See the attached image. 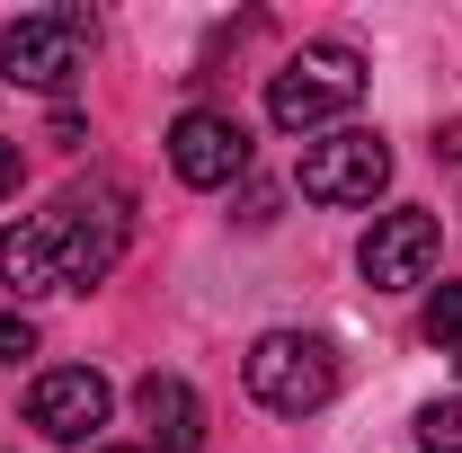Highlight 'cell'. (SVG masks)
Returning a JSON list of instances; mask_svg holds the SVG:
<instances>
[{
  "label": "cell",
  "mask_w": 462,
  "mask_h": 453,
  "mask_svg": "<svg viewBox=\"0 0 462 453\" xmlns=\"http://www.w3.org/2000/svg\"><path fill=\"white\" fill-rule=\"evenodd\" d=\"M116 258H125V187H71L0 240V276L18 284V302L89 293Z\"/></svg>",
  "instance_id": "obj_1"
},
{
  "label": "cell",
  "mask_w": 462,
  "mask_h": 453,
  "mask_svg": "<svg viewBox=\"0 0 462 453\" xmlns=\"http://www.w3.org/2000/svg\"><path fill=\"white\" fill-rule=\"evenodd\" d=\"M240 383L258 409H276V418H311V409H329L338 392V347L320 338V329H267V338L240 356Z\"/></svg>",
  "instance_id": "obj_2"
},
{
  "label": "cell",
  "mask_w": 462,
  "mask_h": 453,
  "mask_svg": "<svg viewBox=\"0 0 462 453\" xmlns=\"http://www.w3.org/2000/svg\"><path fill=\"white\" fill-rule=\"evenodd\" d=\"M356 98H365V62L346 54V45H302V54L267 80V116H276L285 134H320V125H338Z\"/></svg>",
  "instance_id": "obj_3"
},
{
  "label": "cell",
  "mask_w": 462,
  "mask_h": 453,
  "mask_svg": "<svg viewBox=\"0 0 462 453\" xmlns=\"http://www.w3.org/2000/svg\"><path fill=\"white\" fill-rule=\"evenodd\" d=\"M89 54V9H18L0 27V80L18 89H62Z\"/></svg>",
  "instance_id": "obj_4"
},
{
  "label": "cell",
  "mask_w": 462,
  "mask_h": 453,
  "mask_svg": "<svg viewBox=\"0 0 462 453\" xmlns=\"http://www.w3.org/2000/svg\"><path fill=\"white\" fill-rule=\"evenodd\" d=\"M302 196L311 205H374L383 187H392V143L374 134V125H338V134H320V143H302Z\"/></svg>",
  "instance_id": "obj_5"
},
{
  "label": "cell",
  "mask_w": 462,
  "mask_h": 453,
  "mask_svg": "<svg viewBox=\"0 0 462 453\" xmlns=\"http://www.w3.org/2000/svg\"><path fill=\"white\" fill-rule=\"evenodd\" d=\"M436 249H445V223H436L427 205H392V214H374L365 249H356V267H365L374 293H409V284H427Z\"/></svg>",
  "instance_id": "obj_6"
},
{
  "label": "cell",
  "mask_w": 462,
  "mask_h": 453,
  "mask_svg": "<svg viewBox=\"0 0 462 453\" xmlns=\"http://www.w3.org/2000/svg\"><path fill=\"white\" fill-rule=\"evenodd\" d=\"M107 374H89V365H54V374H36L27 383V427L36 436H54V445H89L98 427H107Z\"/></svg>",
  "instance_id": "obj_7"
},
{
  "label": "cell",
  "mask_w": 462,
  "mask_h": 453,
  "mask_svg": "<svg viewBox=\"0 0 462 453\" xmlns=\"http://www.w3.org/2000/svg\"><path fill=\"white\" fill-rule=\"evenodd\" d=\"M170 170L187 178V187H231V178L249 170V134H240V116L187 107L170 125Z\"/></svg>",
  "instance_id": "obj_8"
},
{
  "label": "cell",
  "mask_w": 462,
  "mask_h": 453,
  "mask_svg": "<svg viewBox=\"0 0 462 453\" xmlns=\"http://www.w3.org/2000/svg\"><path fill=\"white\" fill-rule=\"evenodd\" d=\"M134 409H143V427H152L161 453H205V400H196L187 374H143Z\"/></svg>",
  "instance_id": "obj_9"
},
{
  "label": "cell",
  "mask_w": 462,
  "mask_h": 453,
  "mask_svg": "<svg viewBox=\"0 0 462 453\" xmlns=\"http://www.w3.org/2000/svg\"><path fill=\"white\" fill-rule=\"evenodd\" d=\"M409 427H418V453H462V400H427Z\"/></svg>",
  "instance_id": "obj_10"
},
{
  "label": "cell",
  "mask_w": 462,
  "mask_h": 453,
  "mask_svg": "<svg viewBox=\"0 0 462 453\" xmlns=\"http://www.w3.org/2000/svg\"><path fill=\"white\" fill-rule=\"evenodd\" d=\"M427 347L462 356V284H436V302H427Z\"/></svg>",
  "instance_id": "obj_11"
},
{
  "label": "cell",
  "mask_w": 462,
  "mask_h": 453,
  "mask_svg": "<svg viewBox=\"0 0 462 453\" xmlns=\"http://www.w3.org/2000/svg\"><path fill=\"white\" fill-rule=\"evenodd\" d=\"M18 356H36V320L27 311H0V365H18Z\"/></svg>",
  "instance_id": "obj_12"
},
{
  "label": "cell",
  "mask_w": 462,
  "mask_h": 453,
  "mask_svg": "<svg viewBox=\"0 0 462 453\" xmlns=\"http://www.w3.org/2000/svg\"><path fill=\"white\" fill-rule=\"evenodd\" d=\"M0 196H18V143H0Z\"/></svg>",
  "instance_id": "obj_13"
},
{
  "label": "cell",
  "mask_w": 462,
  "mask_h": 453,
  "mask_svg": "<svg viewBox=\"0 0 462 453\" xmlns=\"http://www.w3.org/2000/svg\"><path fill=\"white\" fill-rule=\"evenodd\" d=\"M436 161H454V170H462V125H445V134H436Z\"/></svg>",
  "instance_id": "obj_14"
},
{
  "label": "cell",
  "mask_w": 462,
  "mask_h": 453,
  "mask_svg": "<svg viewBox=\"0 0 462 453\" xmlns=\"http://www.w3.org/2000/svg\"><path fill=\"white\" fill-rule=\"evenodd\" d=\"M107 453H134V445H107Z\"/></svg>",
  "instance_id": "obj_15"
}]
</instances>
